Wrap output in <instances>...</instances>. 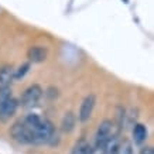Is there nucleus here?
<instances>
[{
	"label": "nucleus",
	"instance_id": "1",
	"mask_svg": "<svg viewBox=\"0 0 154 154\" xmlns=\"http://www.w3.org/2000/svg\"><path fill=\"white\" fill-rule=\"evenodd\" d=\"M17 107H19V100L11 96L10 88L0 89V120H10L14 116Z\"/></svg>",
	"mask_w": 154,
	"mask_h": 154
},
{
	"label": "nucleus",
	"instance_id": "2",
	"mask_svg": "<svg viewBox=\"0 0 154 154\" xmlns=\"http://www.w3.org/2000/svg\"><path fill=\"white\" fill-rule=\"evenodd\" d=\"M117 137V131H115V123L112 120H103L99 125L98 130H96V136H95V143L96 147L95 149H103L105 146Z\"/></svg>",
	"mask_w": 154,
	"mask_h": 154
},
{
	"label": "nucleus",
	"instance_id": "3",
	"mask_svg": "<svg viewBox=\"0 0 154 154\" xmlns=\"http://www.w3.org/2000/svg\"><path fill=\"white\" fill-rule=\"evenodd\" d=\"M41 96H42V88L41 86L37 85V84L31 85V86H28V88L23 92V95H21V99H20L21 106L23 107L35 106V105L40 102Z\"/></svg>",
	"mask_w": 154,
	"mask_h": 154
},
{
	"label": "nucleus",
	"instance_id": "4",
	"mask_svg": "<svg viewBox=\"0 0 154 154\" xmlns=\"http://www.w3.org/2000/svg\"><path fill=\"white\" fill-rule=\"evenodd\" d=\"M10 134L20 144H33V133L26 127L23 122L14 123L10 129Z\"/></svg>",
	"mask_w": 154,
	"mask_h": 154
},
{
	"label": "nucleus",
	"instance_id": "5",
	"mask_svg": "<svg viewBox=\"0 0 154 154\" xmlns=\"http://www.w3.org/2000/svg\"><path fill=\"white\" fill-rule=\"evenodd\" d=\"M95 103H96V96H95L94 94H89L85 96V99L82 100V103H81L79 113H78L79 122L85 123V122L89 120V117L92 116V113H94Z\"/></svg>",
	"mask_w": 154,
	"mask_h": 154
},
{
	"label": "nucleus",
	"instance_id": "6",
	"mask_svg": "<svg viewBox=\"0 0 154 154\" xmlns=\"http://www.w3.org/2000/svg\"><path fill=\"white\" fill-rule=\"evenodd\" d=\"M48 57V51L45 47L42 45H33L30 47V50L27 51V58H28V62L31 64H40V62H44L47 60Z\"/></svg>",
	"mask_w": 154,
	"mask_h": 154
},
{
	"label": "nucleus",
	"instance_id": "7",
	"mask_svg": "<svg viewBox=\"0 0 154 154\" xmlns=\"http://www.w3.org/2000/svg\"><path fill=\"white\" fill-rule=\"evenodd\" d=\"M13 66L5 65L0 68V89L9 88V85L13 81Z\"/></svg>",
	"mask_w": 154,
	"mask_h": 154
},
{
	"label": "nucleus",
	"instance_id": "8",
	"mask_svg": "<svg viewBox=\"0 0 154 154\" xmlns=\"http://www.w3.org/2000/svg\"><path fill=\"white\" fill-rule=\"evenodd\" d=\"M147 134H149L147 133V127L144 125H141V123L134 125V127H133V140H134V143L141 144L143 141H146Z\"/></svg>",
	"mask_w": 154,
	"mask_h": 154
},
{
	"label": "nucleus",
	"instance_id": "9",
	"mask_svg": "<svg viewBox=\"0 0 154 154\" xmlns=\"http://www.w3.org/2000/svg\"><path fill=\"white\" fill-rule=\"evenodd\" d=\"M75 123H76V117L72 112H66L62 117V122H61V127L65 133H71V131L75 129Z\"/></svg>",
	"mask_w": 154,
	"mask_h": 154
},
{
	"label": "nucleus",
	"instance_id": "10",
	"mask_svg": "<svg viewBox=\"0 0 154 154\" xmlns=\"http://www.w3.org/2000/svg\"><path fill=\"white\" fill-rule=\"evenodd\" d=\"M91 150H92V147L89 146L88 141L85 140V139H81V140H78L74 144L69 154H89Z\"/></svg>",
	"mask_w": 154,
	"mask_h": 154
},
{
	"label": "nucleus",
	"instance_id": "11",
	"mask_svg": "<svg viewBox=\"0 0 154 154\" xmlns=\"http://www.w3.org/2000/svg\"><path fill=\"white\" fill-rule=\"evenodd\" d=\"M30 66H31L30 62H24V64H21L17 69H14L13 71V81H19V79H21V78H24L26 74L30 71Z\"/></svg>",
	"mask_w": 154,
	"mask_h": 154
},
{
	"label": "nucleus",
	"instance_id": "12",
	"mask_svg": "<svg viewBox=\"0 0 154 154\" xmlns=\"http://www.w3.org/2000/svg\"><path fill=\"white\" fill-rule=\"evenodd\" d=\"M139 154H154V150L151 147H143Z\"/></svg>",
	"mask_w": 154,
	"mask_h": 154
}]
</instances>
